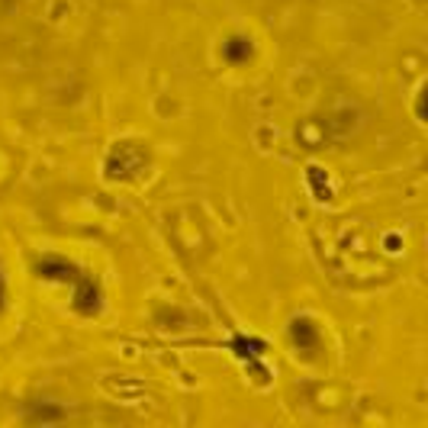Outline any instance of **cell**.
<instances>
[{
  "label": "cell",
  "mask_w": 428,
  "mask_h": 428,
  "mask_svg": "<svg viewBox=\"0 0 428 428\" xmlns=\"http://www.w3.org/2000/svg\"><path fill=\"white\" fill-rule=\"evenodd\" d=\"M293 335H296V338H303V345H313V341H316V335L309 332V328H306V322H296Z\"/></svg>",
  "instance_id": "cell-1"
}]
</instances>
